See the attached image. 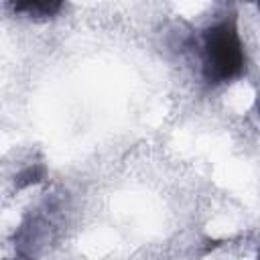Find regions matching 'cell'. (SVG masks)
<instances>
[{
	"label": "cell",
	"instance_id": "6da1fadb",
	"mask_svg": "<svg viewBox=\"0 0 260 260\" xmlns=\"http://www.w3.org/2000/svg\"><path fill=\"white\" fill-rule=\"evenodd\" d=\"M242 65V49L236 30L221 24L207 37V71L217 79L232 77Z\"/></svg>",
	"mask_w": 260,
	"mask_h": 260
}]
</instances>
